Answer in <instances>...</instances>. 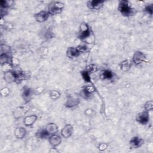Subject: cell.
<instances>
[{
  "label": "cell",
  "mask_w": 153,
  "mask_h": 153,
  "mask_svg": "<svg viewBox=\"0 0 153 153\" xmlns=\"http://www.w3.org/2000/svg\"><path fill=\"white\" fill-rule=\"evenodd\" d=\"M143 11L148 14L150 16H152L153 14V4H147L146 6H145L143 8Z\"/></svg>",
  "instance_id": "32"
},
{
  "label": "cell",
  "mask_w": 153,
  "mask_h": 153,
  "mask_svg": "<svg viewBox=\"0 0 153 153\" xmlns=\"http://www.w3.org/2000/svg\"><path fill=\"white\" fill-rule=\"evenodd\" d=\"M80 52L77 49L76 47H69L66 51V56L71 59L77 58L80 55Z\"/></svg>",
  "instance_id": "18"
},
{
  "label": "cell",
  "mask_w": 153,
  "mask_h": 153,
  "mask_svg": "<svg viewBox=\"0 0 153 153\" xmlns=\"http://www.w3.org/2000/svg\"><path fill=\"white\" fill-rule=\"evenodd\" d=\"M95 91L96 90L93 86L90 85H84L80 91V95L84 99H88L93 96Z\"/></svg>",
  "instance_id": "6"
},
{
  "label": "cell",
  "mask_w": 153,
  "mask_h": 153,
  "mask_svg": "<svg viewBox=\"0 0 153 153\" xmlns=\"http://www.w3.org/2000/svg\"><path fill=\"white\" fill-rule=\"evenodd\" d=\"M91 29L86 22H82L79 26L78 37L82 41H85L91 35Z\"/></svg>",
  "instance_id": "4"
},
{
  "label": "cell",
  "mask_w": 153,
  "mask_h": 153,
  "mask_svg": "<svg viewBox=\"0 0 153 153\" xmlns=\"http://www.w3.org/2000/svg\"><path fill=\"white\" fill-rule=\"evenodd\" d=\"M149 112L145 110L138 113L136 116V121L142 125L147 124L149 121Z\"/></svg>",
  "instance_id": "8"
},
{
  "label": "cell",
  "mask_w": 153,
  "mask_h": 153,
  "mask_svg": "<svg viewBox=\"0 0 153 153\" xmlns=\"http://www.w3.org/2000/svg\"><path fill=\"white\" fill-rule=\"evenodd\" d=\"M14 134L15 137L17 139H22L26 136L27 134V130L25 127L22 126H19L15 128Z\"/></svg>",
  "instance_id": "21"
},
{
  "label": "cell",
  "mask_w": 153,
  "mask_h": 153,
  "mask_svg": "<svg viewBox=\"0 0 153 153\" xmlns=\"http://www.w3.org/2000/svg\"><path fill=\"white\" fill-rule=\"evenodd\" d=\"M118 10L124 17L133 16L136 13V9L133 8L130 2L127 0H121L119 1Z\"/></svg>",
  "instance_id": "1"
},
{
  "label": "cell",
  "mask_w": 153,
  "mask_h": 153,
  "mask_svg": "<svg viewBox=\"0 0 153 153\" xmlns=\"http://www.w3.org/2000/svg\"><path fill=\"white\" fill-rule=\"evenodd\" d=\"M144 109L145 111L149 112L153 110V101L150 100L145 102L144 104Z\"/></svg>",
  "instance_id": "31"
},
{
  "label": "cell",
  "mask_w": 153,
  "mask_h": 153,
  "mask_svg": "<svg viewBox=\"0 0 153 153\" xmlns=\"http://www.w3.org/2000/svg\"><path fill=\"white\" fill-rule=\"evenodd\" d=\"M50 16V14L48 11L42 10L35 13L33 15V17L37 22L43 23L46 22Z\"/></svg>",
  "instance_id": "11"
},
{
  "label": "cell",
  "mask_w": 153,
  "mask_h": 153,
  "mask_svg": "<svg viewBox=\"0 0 153 153\" xmlns=\"http://www.w3.org/2000/svg\"><path fill=\"white\" fill-rule=\"evenodd\" d=\"M49 152H50V153H57V152H59V151L58 150L57 147L51 146V148L49 150Z\"/></svg>",
  "instance_id": "39"
},
{
  "label": "cell",
  "mask_w": 153,
  "mask_h": 153,
  "mask_svg": "<svg viewBox=\"0 0 153 153\" xmlns=\"http://www.w3.org/2000/svg\"><path fill=\"white\" fill-rule=\"evenodd\" d=\"M33 89L34 95H40L44 91V88L42 86L36 87Z\"/></svg>",
  "instance_id": "35"
},
{
  "label": "cell",
  "mask_w": 153,
  "mask_h": 153,
  "mask_svg": "<svg viewBox=\"0 0 153 153\" xmlns=\"http://www.w3.org/2000/svg\"><path fill=\"white\" fill-rule=\"evenodd\" d=\"M10 94V89L8 87H4L1 90V94L3 97H7Z\"/></svg>",
  "instance_id": "36"
},
{
  "label": "cell",
  "mask_w": 153,
  "mask_h": 153,
  "mask_svg": "<svg viewBox=\"0 0 153 153\" xmlns=\"http://www.w3.org/2000/svg\"><path fill=\"white\" fill-rule=\"evenodd\" d=\"M49 96L50 97V99L52 100H58L60 96H61V93L59 91L56 90H51L49 93Z\"/></svg>",
  "instance_id": "26"
},
{
  "label": "cell",
  "mask_w": 153,
  "mask_h": 153,
  "mask_svg": "<svg viewBox=\"0 0 153 153\" xmlns=\"http://www.w3.org/2000/svg\"><path fill=\"white\" fill-rule=\"evenodd\" d=\"M1 53L10 54L11 53V47L8 46L6 44H1Z\"/></svg>",
  "instance_id": "30"
},
{
  "label": "cell",
  "mask_w": 153,
  "mask_h": 153,
  "mask_svg": "<svg viewBox=\"0 0 153 153\" xmlns=\"http://www.w3.org/2000/svg\"><path fill=\"white\" fill-rule=\"evenodd\" d=\"M30 77V74L28 71H20L17 72V79L16 83L19 84L22 82L23 81L27 80Z\"/></svg>",
  "instance_id": "19"
},
{
  "label": "cell",
  "mask_w": 153,
  "mask_h": 153,
  "mask_svg": "<svg viewBox=\"0 0 153 153\" xmlns=\"http://www.w3.org/2000/svg\"><path fill=\"white\" fill-rule=\"evenodd\" d=\"M143 143H144V140L141 137L138 136H135L132 137L129 141V144L130 146L134 149L141 147L143 145Z\"/></svg>",
  "instance_id": "15"
},
{
  "label": "cell",
  "mask_w": 153,
  "mask_h": 153,
  "mask_svg": "<svg viewBox=\"0 0 153 153\" xmlns=\"http://www.w3.org/2000/svg\"><path fill=\"white\" fill-rule=\"evenodd\" d=\"M4 79L8 84L16 82L17 72L13 70L7 71L4 72Z\"/></svg>",
  "instance_id": "12"
},
{
  "label": "cell",
  "mask_w": 153,
  "mask_h": 153,
  "mask_svg": "<svg viewBox=\"0 0 153 153\" xmlns=\"http://www.w3.org/2000/svg\"><path fill=\"white\" fill-rule=\"evenodd\" d=\"M31 108V105L29 102L28 103H24L22 105L17 107L13 112V117L18 120L19 118H21L22 117H24L30 109Z\"/></svg>",
  "instance_id": "2"
},
{
  "label": "cell",
  "mask_w": 153,
  "mask_h": 153,
  "mask_svg": "<svg viewBox=\"0 0 153 153\" xmlns=\"http://www.w3.org/2000/svg\"><path fill=\"white\" fill-rule=\"evenodd\" d=\"M108 147V144L105 142H101L98 144L97 149L100 151H105Z\"/></svg>",
  "instance_id": "37"
},
{
  "label": "cell",
  "mask_w": 153,
  "mask_h": 153,
  "mask_svg": "<svg viewBox=\"0 0 153 153\" xmlns=\"http://www.w3.org/2000/svg\"><path fill=\"white\" fill-rule=\"evenodd\" d=\"M105 1L102 0H90L86 3L87 7L93 10H99L102 9L104 5Z\"/></svg>",
  "instance_id": "10"
},
{
  "label": "cell",
  "mask_w": 153,
  "mask_h": 153,
  "mask_svg": "<svg viewBox=\"0 0 153 153\" xmlns=\"http://www.w3.org/2000/svg\"><path fill=\"white\" fill-rule=\"evenodd\" d=\"M1 7V8H5L8 9L9 8L11 7L14 4V1H5V0H1L0 1Z\"/></svg>",
  "instance_id": "28"
},
{
  "label": "cell",
  "mask_w": 153,
  "mask_h": 153,
  "mask_svg": "<svg viewBox=\"0 0 153 153\" xmlns=\"http://www.w3.org/2000/svg\"><path fill=\"white\" fill-rule=\"evenodd\" d=\"M49 134L46 131L45 128H41L35 133V136L39 139H45L49 137Z\"/></svg>",
  "instance_id": "23"
},
{
  "label": "cell",
  "mask_w": 153,
  "mask_h": 153,
  "mask_svg": "<svg viewBox=\"0 0 153 153\" xmlns=\"http://www.w3.org/2000/svg\"><path fill=\"white\" fill-rule=\"evenodd\" d=\"M115 74L109 69H103L100 72L99 77L102 80L111 81L114 78Z\"/></svg>",
  "instance_id": "16"
},
{
  "label": "cell",
  "mask_w": 153,
  "mask_h": 153,
  "mask_svg": "<svg viewBox=\"0 0 153 153\" xmlns=\"http://www.w3.org/2000/svg\"><path fill=\"white\" fill-rule=\"evenodd\" d=\"M85 70H86L87 72H88L90 74H92L93 73L97 72L99 70V68L96 64L92 63V64H90V65H87L85 67Z\"/></svg>",
  "instance_id": "27"
},
{
  "label": "cell",
  "mask_w": 153,
  "mask_h": 153,
  "mask_svg": "<svg viewBox=\"0 0 153 153\" xmlns=\"http://www.w3.org/2000/svg\"><path fill=\"white\" fill-rule=\"evenodd\" d=\"M146 58V57L145 53L140 51H136L133 53L131 60L133 64L137 66L143 63L145 61Z\"/></svg>",
  "instance_id": "5"
},
{
  "label": "cell",
  "mask_w": 153,
  "mask_h": 153,
  "mask_svg": "<svg viewBox=\"0 0 153 153\" xmlns=\"http://www.w3.org/2000/svg\"><path fill=\"white\" fill-rule=\"evenodd\" d=\"M8 13V9L1 7V18H4V17Z\"/></svg>",
  "instance_id": "38"
},
{
  "label": "cell",
  "mask_w": 153,
  "mask_h": 153,
  "mask_svg": "<svg viewBox=\"0 0 153 153\" xmlns=\"http://www.w3.org/2000/svg\"><path fill=\"white\" fill-rule=\"evenodd\" d=\"M38 120V116L35 114L25 116L23 120V123L26 127L32 126Z\"/></svg>",
  "instance_id": "17"
},
{
  "label": "cell",
  "mask_w": 153,
  "mask_h": 153,
  "mask_svg": "<svg viewBox=\"0 0 153 153\" xmlns=\"http://www.w3.org/2000/svg\"><path fill=\"white\" fill-rule=\"evenodd\" d=\"M74 127L71 124H66L60 130L61 136L65 139L69 138L73 134Z\"/></svg>",
  "instance_id": "14"
},
{
  "label": "cell",
  "mask_w": 153,
  "mask_h": 153,
  "mask_svg": "<svg viewBox=\"0 0 153 153\" xmlns=\"http://www.w3.org/2000/svg\"><path fill=\"white\" fill-rule=\"evenodd\" d=\"M76 48L78 50V51L80 52V53H87V52H89L91 50V47L89 46V44L85 42L84 43H82L78 45L76 47Z\"/></svg>",
  "instance_id": "25"
},
{
  "label": "cell",
  "mask_w": 153,
  "mask_h": 153,
  "mask_svg": "<svg viewBox=\"0 0 153 153\" xmlns=\"http://www.w3.org/2000/svg\"><path fill=\"white\" fill-rule=\"evenodd\" d=\"M48 142L50 145L53 147H57L59 146L62 140L61 134H59L57 133L51 134L48 137Z\"/></svg>",
  "instance_id": "13"
},
{
  "label": "cell",
  "mask_w": 153,
  "mask_h": 153,
  "mask_svg": "<svg viewBox=\"0 0 153 153\" xmlns=\"http://www.w3.org/2000/svg\"><path fill=\"white\" fill-rule=\"evenodd\" d=\"M33 93V89L27 86H25L22 90V97L25 103H28L32 99Z\"/></svg>",
  "instance_id": "9"
},
{
  "label": "cell",
  "mask_w": 153,
  "mask_h": 153,
  "mask_svg": "<svg viewBox=\"0 0 153 153\" xmlns=\"http://www.w3.org/2000/svg\"><path fill=\"white\" fill-rule=\"evenodd\" d=\"M80 103V99L74 96H68L65 102V106L68 109H72L77 106Z\"/></svg>",
  "instance_id": "7"
},
{
  "label": "cell",
  "mask_w": 153,
  "mask_h": 153,
  "mask_svg": "<svg viewBox=\"0 0 153 153\" xmlns=\"http://www.w3.org/2000/svg\"><path fill=\"white\" fill-rule=\"evenodd\" d=\"M11 64L13 68L17 67L20 65V60L18 58L14 57V56H11Z\"/></svg>",
  "instance_id": "34"
},
{
  "label": "cell",
  "mask_w": 153,
  "mask_h": 153,
  "mask_svg": "<svg viewBox=\"0 0 153 153\" xmlns=\"http://www.w3.org/2000/svg\"><path fill=\"white\" fill-rule=\"evenodd\" d=\"M65 8V4L61 1H51L48 6V11L50 15H56L62 12Z\"/></svg>",
  "instance_id": "3"
},
{
  "label": "cell",
  "mask_w": 153,
  "mask_h": 153,
  "mask_svg": "<svg viewBox=\"0 0 153 153\" xmlns=\"http://www.w3.org/2000/svg\"><path fill=\"white\" fill-rule=\"evenodd\" d=\"M84 114L87 117H93L95 114V111L93 108H87L85 109Z\"/></svg>",
  "instance_id": "33"
},
{
  "label": "cell",
  "mask_w": 153,
  "mask_h": 153,
  "mask_svg": "<svg viewBox=\"0 0 153 153\" xmlns=\"http://www.w3.org/2000/svg\"><path fill=\"white\" fill-rule=\"evenodd\" d=\"M132 65H133V62H132L131 60L129 59H126L122 60L120 63L119 66H120V70L121 71L127 72L131 69Z\"/></svg>",
  "instance_id": "20"
},
{
  "label": "cell",
  "mask_w": 153,
  "mask_h": 153,
  "mask_svg": "<svg viewBox=\"0 0 153 153\" xmlns=\"http://www.w3.org/2000/svg\"><path fill=\"white\" fill-rule=\"evenodd\" d=\"M81 75L83 79V80L85 82H90L91 81V77H90V74L87 72L86 70L84 69L81 71L80 72Z\"/></svg>",
  "instance_id": "29"
},
{
  "label": "cell",
  "mask_w": 153,
  "mask_h": 153,
  "mask_svg": "<svg viewBox=\"0 0 153 153\" xmlns=\"http://www.w3.org/2000/svg\"><path fill=\"white\" fill-rule=\"evenodd\" d=\"M46 131L49 134V135L56 133L58 132V126L54 123H49L47 124L45 127Z\"/></svg>",
  "instance_id": "22"
},
{
  "label": "cell",
  "mask_w": 153,
  "mask_h": 153,
  "mask_svg": "<svg viewBox=\"0 0 153 153\" xmlns=\"http://www.w3.org/2000/svg\"><path fill=\"white\" fill-rule=\"evenodd\" d=\"M11 56L10 54L1 53L0 54V63L1 65H2L5 63H11Z\"/></svg>",
  "instance_id": "24"
}]
</instances>
